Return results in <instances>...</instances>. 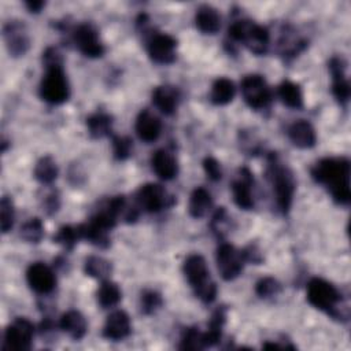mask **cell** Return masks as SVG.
<instances>
[{"mask_svg": "<svg viewBox=\"0 0 351 351\" xmlns=\"http://www.w3.org/2000/svg\"><path fill=\"white\" fill-rule=\"evenodd\" d=\"M350 170L347 158H324L311 167V177L329 191L336 203L347 206L351 200Z\"/></svg>", "mask_w": 351, "mask_h": 351, "instance_id": "1", "label": "cell"}, {"mask_svg": "<svg viewBox=\"0 0 351 351\" xmlns=\"http://www.w3.org/2000/svg\"><path fill=\"white\" fill-rule=\"evenodd\" d=\"M45 74L40 82V97L49 104H62L70 97V85L63 70V58L58 48L48 47L43 53Z\"/></svg>", "mask_w": 351, "mask_h": 351, "instance_id": "2", "label": "cell"}, {"mask_svg": "<svg viewBox=\"0 0 351 351\" xmlns=\"http://www.w3.org/2000/svg\"><path fill=\"white\" fill-rule=\"evenodd\" d=\"M266 176L273 186L277 208L281 211V214H288L296 189L293 173L278 160L274 152H271L267 158Z\"/></svg>", "mask_w": 351, "mask_h": 351, "instance_id": "3", "label": "cell"}, {"mask_svg": "<svg viewBox=\"0 0 351 351\" xmlns=\"http://www.w3.org/2000/svg\"><path fill=\"white\" fill-rule=\"evenodd\" d=\"M307 302L335 319H347L340 304L343 302L339 289L324 278L314 277L307 284Z\"/></svg>", "mask_w": 351, "mask_h": 351, "instance_id": "4", "label": "cell"}, {"mask_svg": "<svg viewBox=\"0 0 351 351\" xmlns=\"http://www.w3.org/2000/svg\"><path fill=\"white\" fill-rule=\"evenodd\" d=\"M182 271L196 298H199L203 303L214 302L217 296V284L210 278L207 263L202 255H189L182 265Z\"/></svg>", "mask_w": 351, "mask_h": 351, "instance_id": "5", "label": "cell"}, {"mask_svg": "<svg viewBox=\"0 0 351 351\" xmlns=\"http://www.w3.org/2000/svg\"><path fill=\"white\" fill-rule=\"evenodd\" d=\"M228 34L232 40L241 43L255 55L267 52L270 43L269 30L250 19H239L233 22L228 29Z\"/></svg>", "mask_w": 351, "mask_h": 351, "instance_id": "6", "label": "cell"}, {"mask_svg": "<svg viewBox=\"0 0 351 351\" xmlns=\"http://www.w3.org/2000/svg\"><path fill=\"white\" fill-rule=\"evenodd\" d=\"M241 93L244 101L254 110H263L271 101V90L259 74H248L241 80Z\"/></svg>", "mask_w": 351, "mask_h": 351, "instance_id": "7", "label": "cell"}, {"mask_svg": "<svg viewBox=\"0 0 351 351\" xmlns=\"http://www.w3.org/2000/svg\"><path fill=\"white\" fill-rule=\"evenodd\" d=\"M134 199L137 206L147 213H158L174 203L173 196H170L162 185L154 182L141 185L137 189Z\"/></svg>", "mask_w": 351, "mask_h": 351, "instance_id": "8", "label": "cell"}, {"mask_svg": "<svg viewBox=\"0 0 351 351\" xmlns=\"http://www.w3.org/2000/svg\"><path fill=\"white\" fill-rule=\"evenodd\" d=\"M34 325L23 317H18L5 328L3 350L27 351L32 347Z\"/></svg>", "mask_w": 351, "mask_h": 351, "instance_id": "9", "label": "cell"}, {"mask_svg": "<svg viewBox=\"0 0 351 351\" xmlns=\"http://www.w3.org/2000/svg\"><path fill=\"white\" fill-rule=\"evenodd\" d=\"M147 52L152 62L158 64H170L176 60L177 40L166 33H151L147 38Z\"/></svg>", "mask_w": 351, "mask_h": 351, "instance_id": "10", "label": "cell"}, {"mask_svg": "<svg viewBox=\"0 0 351 351\" xmlns=\"http://www.w3.org/2000/svg\"><path fill=\"white\" fill-rule=\"evenodd\" d=\"M217 267L221 277L226 281H232L240 276L244 266V259L241 251L234 245L223 243L217 250Z\"/></svg>", "mask_w": 351, "mask_h": 351, "instance_id": "11", "label": "cell"}, {"mask_svg": "<svg viewBox=\"0 0 351 351\" xmlns=\"http://www.w3.org/2000/svg\"><path fill=\"white\" fill-rule=\"evenodd\" d=\"M73 41L78 51L88 58H100L104 45L99 38V32L92 23H81L73 29Z\"/></svg>", "mask_w": 351, "mask_h": 351, "instance_id": "12", "label": "cell"}, {"mask_svg": "<svg viewBox=\"0 0 351 351\" xmlns=\"http://www.w3.org/2000/svg\"><path fill=\"white\" fill-rule=\"evenodd\" d=\"M3 36H4L7 51L11 56L14 58L23 56L27 52L30 47V38L23 22L21 21L7 22L3 29Z\"/></svg>", "mask_w": 351, "mask_h": 351, "instance_id": "13", "label": "cell"}, {"mask_svg": "<svg viewBox=\"0 0 351 351\" xmlns=\"http://www.w3.org/2000/svg\"><path fill=\"white\" fill-rule=\"evenodd\" d=\"M26 280L29 287L40 295H47L52 292L56 285V277L53 270L43 262H34L27 267Z\"/></svg>", "mask_w": 351, "mask_h": 351, "instance_id": "14", "label": "cell"}, {"mask_svg": "<svg viewBox=\"0 0 351 351\" xmlns=\"http://www.w3.org/2000/svg\"><path fill=\"white\" fill-rule=\"evenodd\" d=\"M254 182L252 173L248 167L239 169V177L232 182V193L234 203L243 210L254 208V196L251 191V185Z\"/></svg>", "mask_w": 351, "mask_h": 351, "instance_id": "15", "label": "cell"}, {"mask_svg": "<svg viewBox=\"0 0 351 351\" xmlns=\"http://www.w3.org/2000/svg\"><path fill=\"white\" fill-rule=\"evenodd\" d=\"M329 70L332 74V93L340 104L346 106L350 99V82L346 74V62L339 56H333L329 60Z\"/></svg>", "mask_w": 351, "mask_h": 351, "instance_id": "16", "label": "cell"}, {"mask_svg": "<svg viewBox=\"0 0 351 351\" xmlns=\"http://www.w3.org/2000/svg\"><path fill=\"white\" fill-rule=\"evenodd\" d=\"M132 332L129 315L123 310L112 311L103 326V336L110 340H122Z\"/></svg>", "mask_w": 351, "mask_h": 351, "instance_id": "17", "label": "cell"}, {"mask_svg": "<svg viewBox=\"0 0 351 351\" xmlns=\"http://www.w3.org/2000/svg\"><path fill=\"white\" fill-rule=\"evenodd\" d=\"M288 137L295 147L302 149L313 148L317 143V134L313 125L304 119L295 121L288 128Z\"/></svg>", "mask_w": 351, "mask_h": 351, "instance_id": "18", "label": "cell"}, {"mask_svg": "<svg viewBox=\"0 0 351 351\" xmlns=\"http://www.w3.org/2000/svg\"><path fill=\"white\" fill-rule=\"evenodd\" d=\"M162 132V122L160 119L154 115L149 110H143L137 115L136 119V133L140 140L145 143L155 141Z\"/></svg>", "mask_w": 351, "mask_h": 351, "instance_id": "19", "label": "cell"}, {"mask_svg": "<svg viewBox=\"0 0 351 351\" xmlns=\"http://www.w3.org/2000/svg\"><path fill=\"white\" fill-rule=\"evenodd\" d=\"M178 90L170 85H159L152 90L154 106L165 115H171L178 106Z\"/></svg>", "mask_w": 351, "mask_h": 351, "instance_id": "20", "label": "cell"}, {"mask_svg": "<svg viewBox=\"0 0 351 351\" xmlns=\"http://www.w3.org/2000/svg\"><path fill=\"white\" fill-rule=\"evenodd\" d=\"M152 170L165 181L174 178L178 173V165L173 154L166 149H158L151 158Z\"/></svg>", "mask_w": 351, "mask_h": 351, "instance_id": "21", "label": "cell"}, {"mask_svg": "<svg viewBox=\"0 0 351 351\" xmlns=\"http://www.w3.org/2000/svg\"><path fill=\"white\" fill-rule=\"evenodd\" d=\"M196 27L204 34H215L221 27V15L217 8L203 4L195 14Z\"/></svg>", "mask_w": 351, "mask_h": 351, "instance_id": "22", "label": "cell"}, {"mask_svg": "<svg viewBox=\"0 0 351 351\" xmlns=\"http://www.w3.org/2000/svg\"><path fill=\"white\" fill-rule=\"evenodd\" d=\"M226 322V307L219 306L211 315L208 321L207 330L202 333V341L204 348L206 347H213L219 343L222 337V328Z\"/></svg>", "mask_w": 351, "mask_h": 351, "instance_id": "23", "label": "cell"}, {"mask_svg": "<svg viewBox=\"0 0 351 351\" xmlns=\"http://www.w3.org/2000/svg\"><path fill=\"white\" fill-rule=\"evenodd\" d=\"M59 326L73 340H81L85 336L86 329H88L85 317L77 310H70V311L64 313L60 317Z\"/></svg>", "mask_w": 351, "mask_h": 351, "instance_id": "24", "label": "cell"}, {"mask_svg": "<svg viewBox=\"0 0 351 351\" xmlns=\"http://www.w3.org/2000/svg\"><path fill=\"white\" fill-rule=\"evenodd\" d=\"M213 207V199L207 189L199 186L195 188L189 197L188 213L192 218H203Z\"/></svg>", "mask_w": 351, "mask_h": 351, "instance_id": "25", "label": "cell"}, {"mask_svg": "<svg viewBox=\"0 0 351 351\" xmlns=\"http://www.w3.org/2000/svg\"><path fill=\"white\" fill-rule=\"evenodd\" d=\"M234 95H236L234 84L229 78L221 77L213 82L210 100L217 106H225L233 100Z\"/></svg>", "mask_w": 351, "mask_h": 351, "instance_id": "26", "label": "cell"}, {"mask_svg": "<svg viewBox=\"0 0 351 351\" xmlns=\"http://www.w3.org/2000/svg\"><path fill=\"white\" fill-rule=\"evenodd\" d=\"M86 128L92 138L110 136L112 132V117L106 112H96L86 118Z\"/></svg>", "mask_w": 351, "mask_h": 351, "instance_id": "27", "label": "cell"}, {"mask_svg": "<svg viewBox=\"0 0 351 351\" xmlns=\"http://www.w3.org/2000/svg\"><path fill=\"white\" fill-rule=\"evenodd\" d=\"M278 96L281 99V101L289 107V108H295L299 110L303 107V93L302 89L298 84L292 82V81H282L278 86Z\"/></svg>", "mask_w": 351, "mask_h": 351, "instance_id": "28", "label": "cell"}, {"mask_svg": "<svg viewBox=\"0 0 351 351\" xmlns=\"http://www.w3.org/2000/svg\"><path fill=\"white\" fill-rule=\"evenodd\" d=\"M58 166L56 162L51 156H43L38 159V162L34 166L33 176L34 178L41 184H52L58 177Z\"/></svg>", "mask_w": 351, "mask_h": 351, "instance_id": "29", "label": "cell"}, {"mask_svg": "<svg viewBox=\"0 0 351 351\" xmlns=\"http://www.w3.org/2000/svg\"><path fill=\"white\" fill-rule=\"evenodd\" d=\"M84 271L86 273V276L103 281L108 280L112 271V266L110 261L101 256H89L84 263Z\"/></svg>", "mask_w": 351, "mask_h": 351, "instance_id": "30", "label": "cell"}, {"mask_svg": "<svg viewBox=\"0 0 351 351\" xmlns=\"http://www.w3.org/2000/svg\"><path fill=\"white\" fill-rule=\"evenodd\" d=\"M96 295H97V302L103 308L114 307L115 304H118V302L122 298V292H121L119 287L110 280L101 281Z\"/></svg>", "mask_w": 351, "mask_h": 351, "instance_id": "31", "label": "cell"}, {"mask_svg": "<svg viewBox=\"0 0 351 351\" xmlns=\"http://www.w3.org/2000/svg\"><path fill=\"white\" fill-rule=\"evenodd\" d=\"M19 236L27 243H40L44 236V226L40 218H30L26 221L19 230Z\"/></svg>", "mask_w": 351, "mask_h": 351, "instance_id": "32", "label": "cell"}, {"mask_svg": "<svg viewBox=\"0 0 351 351\" xmlns=\"http://www.w3.org/2000/svg\"><path fill=\"white\" fill-rule=\"evenodd\" d=\"M14 218H15L14 203L10 196H3L0 202V228L3 233H7L11 230L14 225Z\"/></svg>", "mask_w": 351, "mask_h": 351, "instance_id": "33", "label": "cell"}, {"mask_svg": "<svg viewBox=\"0 0 351 351\" xmlns=\"http://www.w3.org/2000/svg\"><path fill=\"white\" fill-rule=\"evenodd\" d=\"M77 240H80L78 229L77 226H70V225L62 226L53 236V243L60 244L66 250H73Z\"/></svg>", "mask_w": 351, "mask_h": 351, "instance_id": "34", "label": "cell"}, {"mask_svg": "<svg viewBox=\"0 0 351 351\" xmlns=\"http://www.w3.org/2000/svg\"><path fill=\"white\" fill-rule=\"evenodd\" d=\"M163 304L162 296L160 293H158L156 291L152 289H147L141 293L140 298V307H141V313L145 315H149L152 313H155L160 306Z\"/></svg>", "mask_w": 351, "mask_h": 351, "instance_id": "35", "label": "cell"}, {"mask_svg": "<svg viewBox=\"0 0 351 351\" xmlns=\"http://www.w3.org/2000/svg\"><path fill=\"white\" fill-rule=\"evenodd\" d=\"M133 140L128 136H112V152L117 160H125L132 155Z\"/></svg>", "mask_w": 351, "mask_h": 351, "instance_id": "36", "label": "cell"}, {"mask_svg": "<svg viewBox=\"0 0 351 351\" xmlns=\"http://www.w3.org/2000/svg\"><path fill=\"white\" fill-rule=\"evenodd\" d=\"M180 348L181 350H202V348H204L203 341H202V332L195 326L186 328L182 332Z\"/></svg>", "mask_w": 351, "mask_h": 351, "instance_id": "37", "label": "cell"}, {"mask_svg": "<svg viewBox=\"0 0 351 351\" xmlns=\"http://www.w3.org/2000/svg\"><path fill=\"white\" fill-rule=\"evenodd\" d=\"M210 226L215 236H218L219 239H223L226 236V233L229 232V215L225 207L217 208V211L213 215Z\"/></svg>", "mask_w": 351, "mask_h": 351, "instance_id": "38", "label": "cell"}, {"mask_svg": "<svg viewBox=\"0 0 351 351\" xmlns=\"http://www.w3.org/2000/svg\"><path fill=\"white\" fill-rule=\"evenodd\" d=\"M280 291H281V284L273 277H263L255 284V293L262 299L276 296Z\"/></svg>", "mask_w": 351, "mask_h": 351, "instance_id": "39", "label": "cell"}, {"mask_svg": "<svg viewBox=\"0 0 351 351\" xmlns=\"http://www.w3.org/2000/svg\"><path fill=\"white\" fill-rule=\"evenodd\" d=\"M203 169H204V173L208 180L219 181L222 178V169H221L219 162L215 158H213V156L204 158Z\"/></svg>", "mask_w": 351, "mask_h": 351, "instance_id": "40", "label": "cell"}, {"mask_svg": "<svg viewBox=\"0 0 351 351\" xmlns=\"http://www.w3.org/2000/svg\"><path fill=\"white\" fill-rule=\"evenodd\" d=\"M241 251V255H243V259L244 262H251L254 265H259L262 261H263V256L258 248L256 244H248L247 247H244Z\"/></svg>", "mask_w": 351, "mask_h": 351, "instance_id": "41", "label": "cell"}, {"mask_svg": "<svg viewBox=\"0 0 351 351\" xmlns=\"http://www.w3.org/2000/svg\"><path fill=\"white\" fill-rule=\"evenodd\" d=\"M60 206V199H59V193L58 192H51L44 202V210L47 214H53L58 211Z\"/></svg>", "mask_w": 351, "mask_h": 351, "instance_id": "42", "label": "cell"}, {"mask_svg": "<svg viewBox=\"0 0 351 351\" xmlns=\"http://www.w3.org/2000/svg\"><path fill=\"white\" fill-rule=\"evenodd\" d=\"M25 5H26V8H27L30 12L37 14V12H40V11L43 10V7L45 5V3L41 1V0H29V1H25Z\"/></svg>", "mask_w": 351, "mask_h": 351, "instance_id": "43", "label": "cell"}, {"mask_svg": "<svg viewBox=\"0 0 351 351\" xmlns=\"http://www.w3.org/2000/svg\"><path fill=\"white\" fill-rule=\"evenodd\" d=\"M262 347H263V348H280L281 346H278V344H276V343H265Z\"/></svg>", "mask_w": 351, "mask_h": 351, "instance_id": "44", "label": "cell"}]
</instances>
